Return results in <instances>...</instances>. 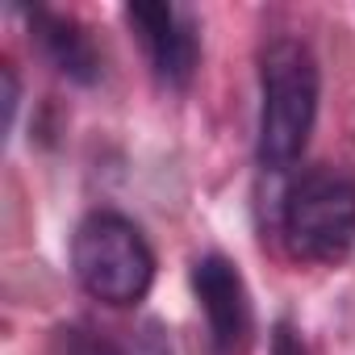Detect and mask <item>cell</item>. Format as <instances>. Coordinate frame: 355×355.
I'll list each match as a JSON object with an SVG mask.
<instances>
[{
	"mask_svg": "<svg viewBox=\"0 0 355 355\" xmlns=\"http://www.w3.org/2000/svg\"><path fill=\"white\" fill-rule=\"evenodd\" d=\"M71 272L88 297H96L101 305L125 309L150 293L155 251L146 247L142 230L130 218L113 209H96L71 234Z\"/></svg>",
	"mask_w": 355,
	"mask_h": 355,
	"instance_id": "obj_2",
	"label": "cell"
},
{
	"mask_svg": "<svg viewBox=\"0 0 355 355\" xmlns=\"http://www.w3.org/2000/svg\"><path fill=\"white\" fill-rule=\"evenodd\" d=\"M322 71L301 38H272L259 55V142L263 167L284 171L301 159L318 121Z\"/></svg>",
	"mask_w": 355,
	"mask_h": 355,
	"instance_id": "obj_1",
	"label": "cell"
},
{
	"mask_svg": "<svg viewBox=\"0 0 355 355\" xmlns=\"http://www.w3.org/2000/svg\"><path fill=\"white\" fill-rule=\"evenodd\" d=\"M30 30L38 38V46L46 51V59L76 84H96L101 80V55L92 46V38L84 34L80 21L51 13V9H34L30 13Z\"/></svg>",
	"mask_w": 355,
	"mask_h": 355,
	"instance_id": "obj_6",
	"label": "cell"
},
{
	"mask_svg": "<svg viewBox=\"0 0 355 355\" xmlns=\"http://www.w3.org/2000/svg\"><path fill=\"white\" fill-rule=\"evenodd\" d=\"M193 293L205 309L209 338L218 355H239L251 338L255 313H251V293L243 272L226 255H201L193 263Z\"/></svg>",
	"mask_w": 355,
	"mask_h": 355,
	"instance_id": "obj_5",
	"label": "cell"
},
{
	"mask_svg": "<svg viewBox=\"0 0 355 355\" xmlns=\"http://www.w3.org/2000/svg\"><path fill=\"white\" fill-rule=\"evenodd\" d=\"M0 88H5V96H0V101H5V134H9V130H13V117H17V96H21L17 76H13V67H9V63L0 67Z\"/></svg>",
	"mask_w": 355,
	"mask_h": 355,
	"instance_id": "obj_10",
	"label": "cell"
},
{
	"mask_svg": "<svg viewBox=\"0 0 355 355\" xmlns=\"http://www.w3.org/2000/svg\"><path fill=\"white\" fill-rule=\"evenodd\" d=\"M121 355H171V347H167V338L159 334V326H142V330L121 347Z\"/></svg>",
	"mask_w": 355,
	"mask_h": 355,
	"instance_id": "obj_8",
	"label": "cell"
},
{
	"mask_svg": "<svg viewBox=\"0 0 355 355\" xmlns=\"http://www.w3.org/2000/svg\"><path fill=\"white\" fill-rule=\"evenodd\" d=\"M280 230L293 259L338 263L355 247V175L330 163L301 171L284 193Z\"/></svg>",
	"mask_w": 355,
	"mask_h": 355,
	"instance_id": "obj_3",
	"label": "cell"
},
{
	"mask_svg": "<svg viewBox=\"0 0 355 355\" xmlns=\"http://www.w3.org/2000/svg\"><path fill=\"white\" fill-rule=\"evenodd\" d=\"M125 21L138 34L155 76L167 88H189V80L197 76V63H201L197 21L184 9L163 5V0H134V5H125Z\"/></svg>",
	"mask_w": 355,
	"mask_h": 355,
	"instance_id": "obj_4",
	"label": "cell"
},
{
	"mask_svg": "<svg viewBox=\"0 0 355 355\" xmlns=\"http://www.w3.org/2000/svg\"><path fill=\"white\" fill-rule=\"evenodd\" d=\"M63 347H67V355H121V347L92 338V334H80V330H63Z\"/></svg>",
	"mask_w": 355,
	"mask_h": 355,
	"instance_id": "obj_7",
	"label": "cell"
},
{
	"mask_svg": "<svg viewBox=\"0 0 355 355\" xmlns=\"http://www.w3.org/2000/svg\"><path fill=\"white\" fill-rule=\"evenodd\" d=\"M272 355H309V343L288 322H276V330H272Z\"/></svg>",
	"mask_w": 355,
	"mask_h": 355,
	"instance_id": "obj_9",
	"label": "cell"
}]
</instances>
